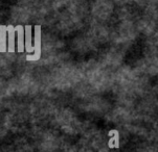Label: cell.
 <instances>
[{"label":"cell","instance_id":"cell-1","mask_svg":"<svg viewBox=\"0 0 158 152\" xmlns=\"http://www.w3.org/2000/svg\"><path fill=\"white\" fill-rule=\"evenodd\" d=\"M35 53L34 55H27L26 60H39L42 55V28L40 25L35 26Z\"/></svg>","mask_w":158,"mask_h":152},{"label":"cell","instance_id":"cell-2","mask_svg":"<svg viewBox=\"0 0 158 152\" xmlns=\"http://www.w3.org/2000/svg\"><path fill=\"white\" fill-rule=\"evenodd\" d=\"M15 31L18 33V52H23L25 49V45H24V27L22 25H18L15 27Z\"/></svg>","mask_w":158,"mask_h":152},{"label":"cell","instance_id":"cell-3","mask_svg":"<svg viewBox=\"0 0 158 152\" xmlns=\"http://www.w3.org/2000/svg\"><path fill=\"white\" fill-rule=\"evenodd\" d=\"M6 31L9 33V47H7V51L15 52V27L13 25L6 26Z\"/></svg>","mask_w":158,"mask_h":152},{"label":"cell","instance_id":"cell-4","mask_svg":"<svg viewBox=\"0 0 158 152\" xmlns=\"http://www.w3.org/2000/svg\"><path fill=\"white\" fill-rule=\"evenodd\" d=\"M6 26H0V52H6Z\"/></svg>","mask_w":158,"mask_h":152},{"label":"cell","instance_id":"cell-5","mask_svg":"<svg viewBox=\"0 0 158 152\" xmlns=\"http://www.w3.org/2000/svg\"><path fill=\"white\" fill-rule=\"evenodd\" d=\"M25 33H26V40H25V50L28 52L35 51V48L31 46V25L25 26Z\"/></svg>","mask_w":158,"mask_h":152},{"label":"cell","instance_id":"cell-6","mask_svg":"<svg viewBox=\"0 0 158 152\" xmlns=\"http://www.w3.org/2000/svg\"><path fill=\"white\" fill-rule=\"evenodd\" d=\"M112 131H113V133H114V138H112V140L109 141L108 146H109V148H111L112 144H113V142H114L113 147L114 148H118L119 147V145H118V131H117V130H112Z\"/></svg>","mask_w":158,"mask_h":152}]
</instances>
